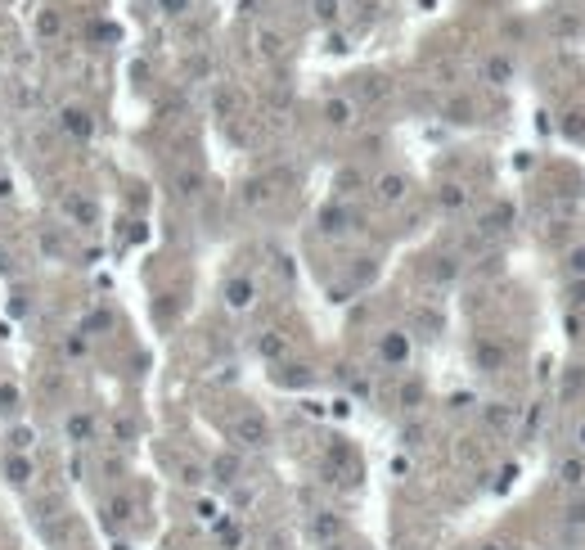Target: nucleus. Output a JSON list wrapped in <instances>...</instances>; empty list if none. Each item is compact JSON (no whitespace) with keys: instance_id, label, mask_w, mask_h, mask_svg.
Wrapping results in <instances>:
<instances>
[{"instance_id":"1","label":"nucleus","mask_w":585,"mask_h":550,"mask_svg":"<svg viewBox=\"0 0 585 550\" xmlns=\"http://www.w3.org/2000/svg\"><path fill=\"white\" fill-rule=\"evenodd\" d=\"M239 438H243L248 447H257V442H266V424L257 420V415H248V420L239 424Z\"/></svg>"},{"instance_id":"2","label":"nucleus","mask_w":585,"mask_h":550,"mask_svg":"<svg viewBox=\"0 0 585 550\" xmlns=\"http://www.w3.org/2000/svg\"><path fill=\"white\" fill-rule=\"evenodd\" d=\"M5 478L14 482V487H23V482L32 478V464H27V460H18V456H14V460H5Z\"/></svg>"},{"instance_id":"3","label":"nucleus","mask_w":585,"mask_h":550,"mask_svg":"<svg viewBox=\"0 0 585 550\" xmlns=\"http://www.w3.org/2000/svg\"><path fill=\"white\" fill-rule=\"evenodd\" d=\"M378 194H383V198H387V203H396V198H401V194H406V181H401V176H387V181H383V185H378Z\"/></svg>"},{"instance_id":"4","label":"nucleus","mask_w":585,"mask_h":550,"mask_svg":"<svg viewBox=\"0 0 585 550\" xmlns=\"http://www.w3.org/2000/svg\"><path fill=\"white\" fill-rule=\"evenodd\" d=\"M248 302H253V284H230V307H248Z\"/></svg>"},{"instance_id":"5","label":"nucleus","mask_w":585,"mask_h":550,"mask_svg":"<svg viewBox=\"0 0 585 550\" xmlns=\"http://www.w3.org/2000/svg\"><path fill=\"white\" fill-rule=\"evenodd\" d=\"M63 127L77 131V136H86V131H90V122H86V113H68V118H63Z\"/></svg>"},{"instance_id":"6","label":"nucleus","mask_w":585,"mask_h":550,"mask_svg":"<svg viewBox=\"0 0 585 550\" xmlns=\"http://www.w3.org/2000/svg\"><path fill=\"white\" fill-rule=\"evenodd\" d=\"M68 433H72V438H86V433H90V420H86V415H72Z\"/></svg>"},{"instance_id":"7","label":"nucleus","mask_w":585,"mask_h":550,"mask_svg":"<svg viewBox=\"0 0 585 550\" xmlns=\"http://www.w3.org/2000/svg\"><path fill=\"white\" fill-rule=\"evenodd\" d=\"M158 5H162V9H167V14H180V9H185V5H189V0H158Z\"/></svg>"}]
</instances>
